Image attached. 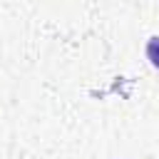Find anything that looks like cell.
<instances>
[{
	"instance_id": "1",
	"label": "cell",
	"mask_w": 159,
	"mask_h": 159,
	"mask_svg": "<svg viewBox=\"0 0 159 159\" xmlns=\"http://www.w3.org/2000/svg\"><path fill=\"white\" fill-rule=\"evenodd\" d=\"M147 60L152 62L154 70H159V35L149 37V42H147Z\"/></svg>"
}]
</instances>
